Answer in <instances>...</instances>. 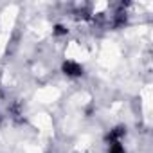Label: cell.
Returning <instances> with one entry per match:
<instances>
[{"label": "cell", "instance_id": "obj_1", "mask_svg": "<svg viewBox=\"0 0 153 153\" xmlns=\"http://www.w3.org/2000/svg\"><path fill=\"white\" fill-rule=\"evenodd\" d=\"M61 72H63L65 76H68V78H79V76L83 74V67H81L79 63L72 61V59H67V61H63V65H61Z\"/></svg>", "mask_w": 153, "mask_h": 153}, {"label": "cell", "instance_id": "obj_2", "mask_svg": "<svg viewBox=\"0 0 153 153\" xmlns=\"http://www.w3.org/2000/svg\"><path fill=\"white\" fill-rule=\"evenodd\" d=\"M126 135V128L124 126H115V128H112L108 133H106V137H105V140H106V144H114V142H121V139Z\"/></svg>", "mask_w": 153, "mask_h": 153}, {"label": "cell", "instance_id": "obj_3", "mask_svg": "<svg viewBox=\"0 0 153 153\" xmlns=\"http://www.w3.org/2000/svg\"><path fill=\"white\" fill-rule=\"evenodd\" d=\"M108 153H126V149L121 142H114V144H108Z\"/></svg>", "mask_w": 153, "mask_h": 153}, {"label": "cell", "instance_id": "obj_4", "mask_svg": "<svg viewBox=\"0 0 153 153\" xmlns=\"http://www.w3.org/2000/svg\"><path fill=\"white\" fill-rule=\"evenodd\" d=\"M68 33V29L65 27V25H61V24H56L54 25V34L56 36H63V34H67Z\"/></svg>", "mask_w": 153, "mask_h": 153}]
</instances>
